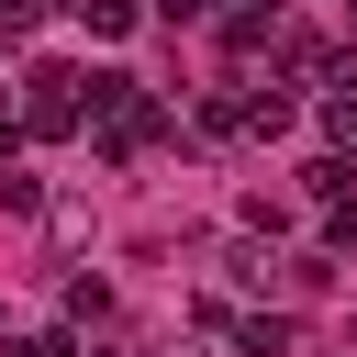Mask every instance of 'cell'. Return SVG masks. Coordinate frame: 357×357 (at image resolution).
Wrapping results in <instances>:
<instances>
[{"label": "cell", "mask_w": 357, "mask_h": 357, "mask_svg": "<svg viewBox=\"0 0 357 357\" xmlns=\"http://www.w3.org/2000/svg\"><path fill=\"white\" fill-rule=\"evenodd\" d=\"M324 134H335V145L357 156V89H335V100H324Z\"/></svg>", "instance_id": "cell-5"}, {"label": "cell", "mask_w": 357, "mask_h": 357, "mask_svg": "<svg viewBox=\"0 0 357 357\" xmlns=\"http://www.w3.org/2000/svg\"><path fill=\"white\" fill-rule=\"evenodd\" d=\"M45 11H56V0H0V33H33Z\"/></svg>", "instance_id": "cell-6"}, {"label": "cell", "mask_w": 357, "mask_h": 357, "mask_svg": "<svg viewBox=\"0 0 357 357\" xmlns=\"http://www.w3.org/2000/svg\"><path fill=\"white\" fill-rule=\"evenodd\" d=\"M78 357H123V346H78Z\"/></svg>", "instance_id": "cell-8"}, {"label": "cell", "mask_w": 357, "mask_h": 357, "mask_svg": "<svg viewBox=\"0 0 357 357\" xmlns=\"http://www.w3.org/2000/svg\"><path fill=\"white\" fill-rule=\"evenodd\" d=\"M0 357H78V335H33V346H0Z\"/></svg>", "instance_id": "cell-7"}, {"label": "cell", "mask_w": 357, "mask_h": 357, "mask_svg": "<svg viewBox=\"0 0 357 357\" xmlns=\"http://www.w3.org/2000/svg\"><path fill=\"white\" fill-rule=\"evenodd\" d=\"M78 22L89 33H134V0H78Z\"/></svg>", "instance_id": "cell-4"}, {"label": "cell", "mask_w": 357, "mask_h": 357, "mask_svg": "<svg viewBox=\"0 0 357 357\" xmlns=\"http://www.w3.org/2000/svg\"><path fill=\"white\" fill-rule=\"evenodd\" d=\"M234 346H245V357H290V324H279V312H257V324H234Z\"/></svg>", "instance_id": "cell-3"}, {"label": "cell", "mask_w": 357, "mask_h": 357, "mask_svg": "<svg viewBox=\"0 0 357 357\" xmlns=\"http://www.w3.org/2000/svg\"><path fill=\"white\" fill-rule=\"evenodd\" d=\"M301 201H324V212H335V201H357V156H346V145H335V156H312V167H301Z\"/></svg>", "instance_id": "cell-2"}, {"label": "cell", "mask_w": 357, "mask_h": 357, "mask_svg": "<svg viewBox=\"0 0 357 357\" xmlns=\"http://www.w3.org/2000/svg\"><path fill=\"white\" fill-rule=\"evenodd\" d=\"M22 123H33V134H78V123H89V78H78V67H33V78H22Z\"/></svg>", "instance_id": "cell-1"}]
</instances>
